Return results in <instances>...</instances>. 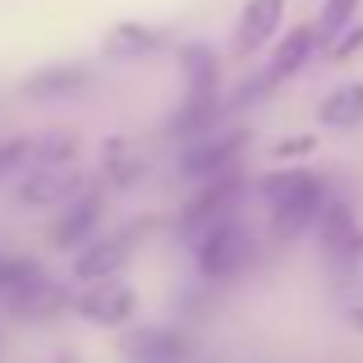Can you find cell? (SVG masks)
<instances>
[{"label": "cell", "mask_w": 363, "mask_h": 363, "mask_svg": "<svg viewBox=\"0 0 363 363\" xmlns=\"http://www.w3.org/2000/svg\"><path fill=\"white\" fill-rule=\"evenodd\" d=\"M257 194L267 198L276 244H294L318 221L322 203H327V184H322L313 170H276V175H267L262 184H257Z\"/></svg>", "instance_id": "1"}, {"label": "cell", "mask_w": 363, "mask_h": 363, "mask_svg": "<svg viewBox=\"0 0 363 363\" xmlns=\"http://www.w3.org/2000/svg\"><path fill=\"white\" fill-rule=\"evenodd\" d=\"M253 235L240 216H221L216 225H207L203 235L194 240V253H198V272L207 281H235L248 262H253Z\"/></svg>", "instance_id": "2"}, {"label": "cell", "mask_w": 363, "mask_h": 363, "mask_svg": "<svg viewBox=\"0 0 363 363\" xmlns=\"http://www.w3.org/2000/svg\"><path fill=\"white\" fill-rule=\"evenodd\" d=\"M244 198V179L230 170H221V175H207L203 194L194 198V203L184 207V216H179V235L184 240H198V235L207 230V225H216L221 216H235V207H240Z\"/></svg>", "instance_id": "3"}, {"label": "cell", "mask_w": 363, "mask_h": 363, "mask_svg": "<svg viewBox=\"0 0 363 363\" xmlns=\"http://www.w3.org/2000/svg\"><path fill=\"white\" fill-rule=\"evenodd\" d=\"M138 308V294L133 285H124L120 276H106V281H88V290L74 299V313L92 327H124Z\"/></svg>", "instance_id": "4"}, {"label": "cell", "mask_w": 363, "mask_h": 363, "mask_svg": "<svg viewBox=\"0 0 363 363\" xmlns=\"http://www.w3.org/2000/svg\"><path fill=\"white\" fill-rule=\"evenodd\" d=\"M318 235H322V253H327V262H359L363 257V235L354 225V212H350V203H340V198H327L318 212Z\"/></svg>", "instance_id": "5"}, {"label": "cell", "mask_w": 363, "mask_h": 363, "mask_svg": "<svg viewBox=\"0 0 363 363\" xmlns=\"http://www.w3.org/2000/svg\"><path fill=\"white\" fill-rule=\"evenodd\" d=\"M244 152V133H221V138H212V133H198V138H189V152H184V175L189 179H207V175H221V170L235 166V157Z\"/></svg>", "instance_id": "6"}, {"label": "cell", "mask_w": 363, "mask_h": 363, "mask_svg": "<svg viewBox=\"0 0 363 363\" xmlns=\"http://www.w3.org/2000/svg\"><path fill=\"white\" fill-rule=\"evenodd\" d=\"M285 18V0H248L235 18V55H253L276 37Z\"/></svg>", "instance_id": "7"}, {"label": "cell", "mask_w": 363, "mask_h": 363, "mask_svg": "<svg viewBox=\"0 0 363 363\" xmlns=\"http://www.w3.org/2000/svg\"><path fill=\"white\" fill-rule=\"evenodd\" d=\"M133 230H120V235H106V240H97L92 248H83L79 257H74V276L79 281H106V276H120L124 267H129L133 257Z\"/></svg>", "instance_id": "8"}, {"label": "cell", "mask_w": 363, "mask_h": 363, "mask_svg": "<svg viewBox=\"0 0 363 363\" xmlns=\"http://www.w3.org/2000/svg\"><path fill=\"white\" fill-rule=\"evenodd\" d=\"M124 354L129 363H184L189 359V345L179 331H166V327H138L124 336Z\"/></svg>", "instance_id": "9"}, {"label": "cell", "mask_w": 363, "mask_h": 363, "mask_svg": "<svg viewBox=\"0 0 363 363\" xmlns=\"http://www.w3.org/2000/svg\"><path fill=\"white\" fill-rule=\"evenodd\" d=\"M97 221H101V194H97V189L69 198V203H65V216L55 221V230H51L55 248H79L92 230H97Z\"/></svg>", "instance_id": "10"}, {"label": "cell", "mask_w": 363, "mask_h": 363, "mask_svg": "<svg viewBox=\"0 0 363 363\" xmlns=\"http://www.w3.org/2000/svg\"><path fill=\"white\" fill-rule=\"evenodd\" d=\"M313 46H318V28H308V23H294L290 33H285L281 42L272 46V65H267V79H272V83H285L290 74H299L303 65H308Z\"/></svg>", "instance_id": "11"}, {"label": "cell", "mask_w": 363, "mask_h": 363, "mask_svg": "<svg viewBox=\"0 0 363 363\" xmlns=\"http://www.w3.org/2000/svg\"><path fill=\"white\" fill-rule=\"evenodd\" d=\"M65 303H69L65 290H60V285H46L42 276L28 281V285H18V290L9 294V313L23 318V322H42V318H51V313H60Z\"/></svg>", "instance_id": "12"}, {"label": "cell", "mask_w": 363, "mask_h": 363, "mask_svg": "<svg viewBox=\"0 0 363 363\" xmlns=\"http://www.w3.org/2000/svg\"><path fill=\"white\" fill-rule=\"evenodd\" d=\"M74 194H79V175H74V170H60V166L37 170V175L28 179L23 189H18V198H23V203H42V207L69 203Z\"/></svg>", "instance_id": "13"}, {"label": "cell", "mask_w": 363, "mask_h": 363, "mask_svg": "<svg viewBox=\"0 0 363 363\" xmlns=\"http://www.w3.org/2000/svg\"><path fill=\"white\" fill-rule=\"evenodd\" d=\"M101 46H106V55H116V60H138V55H147V51L161 46V33L147 28V23H116Z\"/></svg>", "instance_id": "14"}, {"label": "cell", "mask_w": 363, "mask_h": 363, "mask_svg": "<svg viewBox=\"0 0 363 363\" xmlns=\"http://www.w3.org/2000/svg\"><path fill=\"white\" fill-rule=\"evenodd\" d=\"M322 124L327 129H354L363 120V83H345V88H336L327 101H322Z\"/></svg>", "instance_id": "15"}, {"label": "cell", "mask_w": 363, "mask_h": 363, "mask_svg": "<svg viewBox=\"0 0 363 363\" xmlns=\"http://www.w3.org/2000/svg\"><path fill=\"white\" fill-rule=\"evenodd\" d=\"M83 88V69H69V65H55V69H42L37 79L23 83L28 97H65V92Z\"/></svg>", "instance_id": "16"}, {"label": "cell", "mask_w": 363, "mask_h": 363, "mask_svg": "<svg viewBox=\"0 0 363 363\" xmlns=\"http://www.w3.org/2000/svg\"><path fill=\"white\" fill-rule=\"evenodd\" d=\"M37 276H42V267L33 257H0V294H14L18 285L37 281Z\"/></svg>", "instance_id": "17"}, {"label": "cell", "mask_w": 363, "mask_h": 363, "mask_svg": "<svg viewBox=\"0 0 363 363\" xmlns=\"http://www.w3.org/2000/svg\"><path fill=\"white\" fill-rule=\"evenodd\" d=\"M354 9H359V0H327V5H322V33H327V42L350 28Z\"/></svg>", "instance_id": "18"}, {"label": "cell", "mask_w": 363, "mask_h": 363, "mask_svg": "<svg viewBox=\"0 0 363 363\" xmlns=\"http://www.w3.org/2000/svg\"><path fill=\"white\" fill-rule=\"evenodd\" d=\"M33 161V138H0V175Z\"/></svg>", "instance_id": "19"}, {"label": "cell", "mask_w": 363, "mask_h": 363, "mask_svg": "<svg viewBox=\"0 0 363 363\" xmlns=\"http://www.w3.org/2000/svg\"><path fill=\"white\" fill-rule=\"evenodd\" d=\"M354 51H363V23L350 28V33H336V37H331V55H336V60H350Z\"/></svg>", "instance_id": "20"}, {"label": "cell", "mask_w": 363, "mask_h": 363, "mask_svg": "<svg viewBox=\"0 0 363 363\" xmlns=\"http://www.w3.org/2000/svg\"><path fill=\"white\" fill-rule=\"evenodd\" d=\"M313 147H318V138H308V133H299V138H290V143H276V161H290V157H308Z\"/></svg>", "instance_id": "21"}, {"label": "cell", "mask_w": 363, "mask_h": 363, "mask_svg": "<svg viewBox=\"0 0 363 363\" xmlns=\"http://www.w3.org/2000/svg\"><path fill=\"white\" fill-rule=\"evenodd\" d=\"M350 322H354V327L363 331V308H350Z\"/></svg>", "instance_id": "22"}]
</instances>
